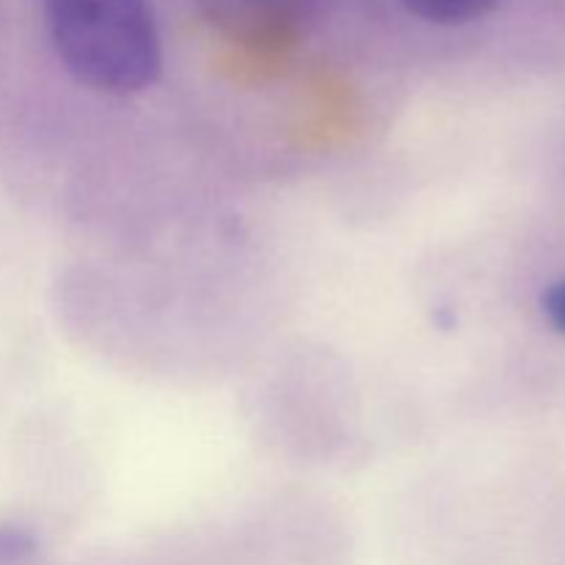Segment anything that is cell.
Wrapping results in <instances>:
<instances>
[{"mask_svg": "<svg viewBox=\"0 0 565 565\" xmlns=\"http://www.w3.org/2000/svg\"><path fill=\"white\" fill-rule=\"evenodd\" d=\"M207 25L254 53H279L309 36L329 0H196Z\"/></svg>", "mask_w": 565, "mask_h": 565, "instance_id": "2", "label": "cell"}, {"mask_svg": "<svg viewBox=\"0 0 565 565\" xmlns=\"http://www.w3.org/2000/svg\"><path fill=\"white\" fill-rule=\"evenodd\" d=\"M541 309H544L546 320L557 334L565 337V279L552 281L541 298Z\"/></svg>", "mask_w": 565, "mask_h": 565, "instance_id": "5", "label": "cell"}, {"mask_svg": "<svg viewBox=\"0 0 565 565\" xmlns=\"http://www.w3.org/2000/svg\"><path fill=\"white\" fill-rule=\"evenodd\" d=\"M33 555V539L14 524H0V565H20Z\"/></svg>", "mask_w": 565, "mask_h": 565, "instance_id": "4", "label": "cell"}, {"mask_svg": "<svg viewBox=\"0 0 565 565\" xmlns=\"http://www.w3.org/2000/svg\"><path fill=\"white\" fill-rule=\"evenodd\" d=\"M42 9L55 53L88 88L127 97L160 77L152 0H42Z\"/></svg>", "mask_w": 565, "mask_h": 565, "instance_id": "1", "label": "cell"}, {"mask_svg": "<svg viewBox=\"0 0 565 565\" xmlns=\"http://www.w3.org/2000/svg\"><path fill=\"white\" fill-rule=\"evenodd\" d=\"M502 0H403L412 14L434 25H463L494 11Z\"/></svg>", "mask_w": 565, "mask_h": 565, "instance_id": "3", "label": "cell"}]
</instances>
